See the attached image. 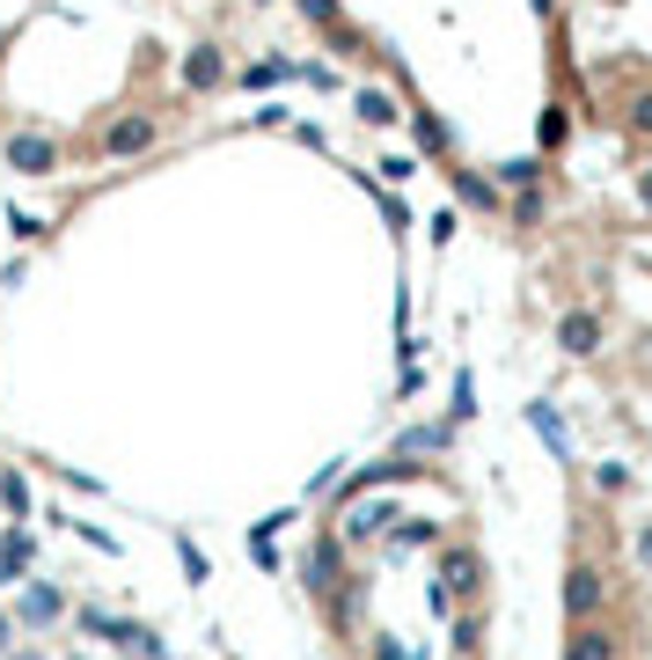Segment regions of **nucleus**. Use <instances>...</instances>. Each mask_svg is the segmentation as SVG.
<instances>
[{
    "instance_id": "4468645a",
    "label": "nucleus",
    "mask_w": 652,
    "mask_h": 660,
    "mask_svg": "<svg viewBox=\"0 0 652 660\" xmlns=\"http://www.w3.org/2000/svg\"><path fill=\"white\" fill-rule=\"evenodd\" d=\"M418 140H426V147H447V125H440V118H426V111H418Z\"/></svg>"
},
{
    "instance_id": "2eb2a0df",
    "label": "nucleus",
    "mask_w": 652,
    "mask_h": 660,
    "mask_svg": "<svg viewBox=\"0 0 652 660\" xmlns=\"http://www.w3.org/2000/svg\"><path fill=\"white\" fill-rule=\"evenodd\" d=\"M301 8H308L315 23H330V30H338V0H301Z\"/></svg>"
},
{
    "instance_id": "9d476101",
    "label": "nucleus",
    "mask_w": 652,
    "mask_h": 660,
    "mask_svg": "<svg viewBox=\"0 0 652 660\" xmlns=\"http://www.w3.org/2000/svg\"><path fill=\"white\" fill-rule=\"evenodd\" d=\"M477 580V558H469V551H455V558H447V587H469Z\"/></svg>"
},
{
    "instance_id": "f257e3e1",
    "label": "nucleus",
    "mask_w": 652,
    "mask_h": 660,
    "mask_svg": "<svg viewBox=\"0 0 652 660\" xmlns=\"http://www.w3.org/2000/svg\"><path fill=\"white\" fill-rule=\"evenodd\" d=\"M8 170H23V176H51V170H59V147H51L45 132H15V140H8Z\"/></svg>"
},
{
    "instance_id": "423d86ee",
    "label": "nucleus",
    "mask_w": 652,
    "mask_h": 660,
    "mask_svg": "<svg viewBox=\"0 0 652 660\" xmlns=\"http://www.w3.org/2000/svg\"><path fill=\"white\" fill-rule=\"evenodd\" d=\"M388 521H396L388 507H352V513H345V536H382Z\"/></svg>"
},
{
    "instance_id": "39448f33",
    "label": "nucleus",
    "mask_w": 652,
    "mask_h": 660,
    "mask_svg": "<svg viewBox=\"0 0 652 660\" xmlns=\"http://www.w3.org/2000/svg\"><path fill=\"white\" fill-rule=\"evenodd\" d=\"M147 140H154V125H147V118H118V125H110V154H140Z\"/></svg>"
},
{
    "instance_id": "ddd939ff",
    "label": "nucleus",
    "mask_w": 652,
    "mask_h": 660,
    "mask_svg": "<svg viewBox=\"0 0 652 660\" xmlns=\"http://www.w3.org/2000/svg\"><path fill=\"white\" fill-rule=\"evenodd\" d=\"M455 192H462V198H469V206H491V184H484V176H462Z\"/></svg>"
},
{
    "instance_id": "9b49d317",
    "label": "nucleus",
    "mask_w": 652,
    "mask_h": 660,
    "mask_svg": "<svg viewBox=\"0 0 652 660\" xmlns=\"http://www.w3.org/2000/svg\"><path fill=\"white\" fill-rule=\"evenodd\" d=\"M0 565H8V572H23V565H30V536H8V551H0Z\"/></svg>"
},
{
    "instance_id": "1a4fd4ad",
    "label": "nucleus",
    "mask_w": 652,
    "mask_h": 660,
    "mask_svg": "<svg viewBox=\"0 0 652 660\" xmlns=\"http://www.w3.org/2000/svg\"><path fill=\"white\" fill-rule=\"evenodd\" d=\"M0 499H8V513H30V485L23 477H0Z\"/></svg>"
},
{
    "instance_id": "f8f14e48",
    "label": "nucleus",
    "mask_w": 652,
    "mask_h": 660,
    "mask_svg": "<svg viewBox=\"0 0 652 660\" xmlns=\"http://www.w3.org/2000/svg\"><path fill=\"white\" fill-rule=\"evenodd\" d=\"M630 132H645V140H652V89L630 103Z\"/></svg>"
},
{
    "instance_id": "f3484780",
    "label": "nucleus",
    "mask_w": 652,
    "mask_h": 660,
    "mask_svg": "<svg viewBox=\"0 0 652 660\" xmlns=\"http://www.w3.org/2000/svg\"><path fill=\"white\" fill-rule=\"evenodd\" d=\"M638 192H645V206H652V170H645V184H638Z\"/></svg>"
},
{
    "instance_id": "7ed1b4c3",
    "label": "nucleus",
    "mask_w": 652,
    "mask_h": 660,
    "mask_svg": "<svg viewBox=\"0 0 652 660\" xmlns=\"http://www.w3.org/2000/svg\"><path fill=\"white\" fill-rule=\"evenodd\" d=\"M557 345H564V352H594V345H602V323L586 316V309H572V316L557 323Z\"/></svg>"
},
{
    "instance_id": "dca6fc26",
    "label": "nucleus",
    "mask_w": 652,
    "mask_h": 660,
    "mask_svg": "<svg viewBox=\"0 0 652 660\" xmlns=\"http://www.w3.org/2000/svg\"><path fill=\"white\" fill-rule=\"evenodd\" d=\"M638 558H645V565H652V529H645V536H638Z\"/></svg>"
},
{
    "instance_id": "a211bd4d",
    "label": "nucleus",
    "mask_w": 652,
    "mask_h": 660,
    "mask_svg": "<svg viewBox=\"0 0 652 660\" xmlns=\"http://www.w3.org/2000/svg\"><path fill=\"white\" fill-rule=\"evenodd\" d=\"M23 660H37V653H23Z\"/></svg>"
},
{
    "instance_id": "f03ea898",
    "label": "nucleus",
    "mask_w": 652,
    "mask_h": 660,
    "mask_svg": "<svg viewBox=\"0 0 652 660\" xmlns=\"http://www.w3.org/2000/svg\"><path fill=\"white\" fill-rule=\"evenodd\" d=\"M564 610H572V616H580V624H586V616H594V610H602V572H594V565H572V572H564Z\"/></svg>"
},
{
    "instance_id": "6e6552de",
    "label": "nucleus",
    "mask_w": 652,
    "mask_h": 660,
    "mask_svg": "<svg viewBox=\"0 0 652 660\" xmlns=\"http://www.w3.org/2000/svg\"><path fill=\"white\" fill-rule=\"evenodd\" d=\"M360 118L366 125H388V118H396V103H388L382 89H360Z\"/></svg>"
},
{
    "instance_id": "20e7f679",
    "label": "nucleus",
    "mask_w": 652,
    "mask_h": 660,
    "mask_svg": "<svg viewBox=\"0 0 652 660\" xmlns=\"http://www.w3.org/2000/svg\"><path fill=\"white\" fill-rule=\"evenodd\" d=\"M220 73H228V67H220L213 45H198L191 59H184V81H191V89H220Z\"/></svg>"
},
{
    "instance_id": "0eeeda50",
    "label": "nucleus",
    "mask_w": 652,
    "mask_h": 660,
    "mask_svg": "<svg viewBox=\"0 0 652 660\" xmlns=\"http://www.w3.org/2000/svg\"><path fill=\"white\" fill-rule=\"evenodd\" d=\"M564 660H608V632L580 624V632H572V646H564Z\"/></svg>"
}]
</instances>
